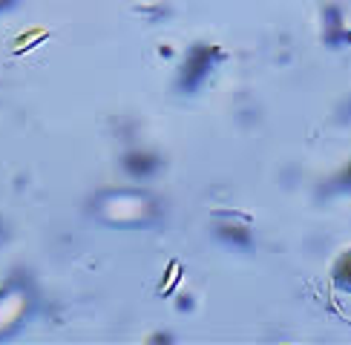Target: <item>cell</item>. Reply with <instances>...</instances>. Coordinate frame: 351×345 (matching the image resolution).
Returning <instances> with one entry per match:
<instances>
[{
  "mask_svg": "<svg viewBox=\"0 0 351 345\" xmlns=\"http://www.w3.org/2000/svg\"><path fill=\"white\" fill-rule=\"evenodd\" d=\"M124 167L133 172V176H147V172H153L156 170V158H150V155H144V153H136V155H127V162H124Z\"/></svg>",
  "mask_w": 351,
  "mask_h": 345,
  "instance_id": "obj_1",
  "label": "cell"
},
{
  "mask_svg": "<svg viewBox=\"0 0 351 345\" xmlns=\"http://www.w3.org/2000/svg\"><path fill=\"white\" fill-rule=\"evenodd\" d=\"M14 6H18V0H0V12H9Z\"/></svg>",
  "mask_w": 351,
  "mask_h": 345,
  "instance_id": "obj_2",
  "label": "cell"
}]
</instances>
